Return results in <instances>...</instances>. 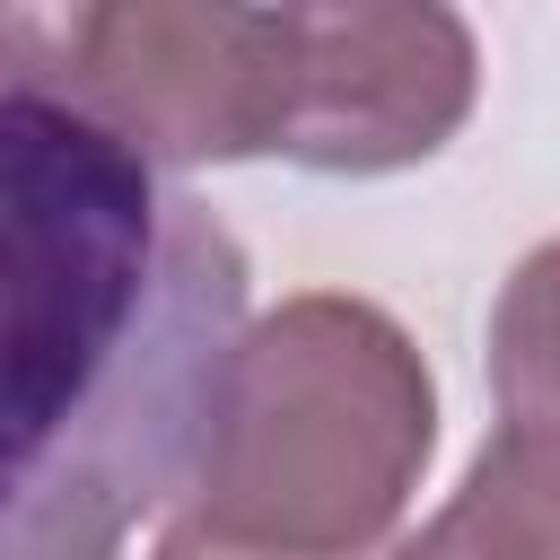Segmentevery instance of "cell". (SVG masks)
I'll use <instances>...</instances> for the list:
<instances>
[{
	"label": "cell",
	"mask_w": 560,
	"mask_h": 560,
	"mask_svg": "<svg viewBox=\"0 0 560 560\" xmlns=\"http://www.w3.org/2000/svg\"><path fill=\"white\" fill-rule=\"evenodd\" d=\"M394 560H560V472L481 438L464 490L394 542Z\"/></svg>",
	"instance_id": "8992f818"
},
{
	"label": "cell",
	"mask_w": 560,
	"mask_h": 560,
	"mask_svg": "<svg viewBox=\"0 0 560 560\" xmlns=\"http://www.w3.org/2000/svg\"><path fill=\"white\" fill-rule=\"evenodd\" d=\"M245 245L96 122L0 96V560H122L192 481Z\"/></svg>",
	"instance_id": "6da1fadb"
},
{
	"label": "cell",
	"mask_w": 560,
	"mask_h": 560,
	"mask_svg": "<svg viewBox=\"0 0 560 560\" xmlns=\"http://www.w3.org/2000/svg\"><path fill=\"white\" fill-rule=\"evenodd\" d=\"M149 560H254V551H219V542H201V534H184V525L166 516V534H158Z\"/></svg>",
	"instance_id": "52a82bcc"
},
{
	"label": "cell",
	"mask_w": 560,
	"mask_h": 560,
	"mask_svg": "<svg viewBox=\"0 0 560 560\" xmlns=\"http://www.w3.org/2000/svg\"><path fill=\"white\" fill-rule=\"evenodd\" d=\"M438 446L420 341L350 289L280 298L245 324L175 525L254 560H394V525Z\"/></svg>",
	"instance_id": "7a4b0ae2"
},
{
	"label": "cell",
	"mask_w": 560,
	"mask_h": 560,
	"mask_svg": "<svg viewBox=\"0 0 560 560\" xmlns=\"http://www.w3.org/2000/svg\"><path fill=\"white\" fill-rule=\"evenodd\" d=\"M0 96H44L131 158L236 166L289 149L298 44L289 0H70L0 9Z\"/></svg>",
	"instance_id": "3957f363"
},
{
	"label": "cell",
	"mask_w": 560,
	"mask_h": 560,
	"mask_svg": "<svg viewBox=\"0 0 560 560\" xmlns=\"http://www.w3.org/2000/svg\"><path fill=\"white\" fill-rule=\"evenodd\" d=\"M490 394H499V446L560 472V236L534 245L490 306Z\"/></svg>",
	"instance_id": "5b68a950"
},
{
	"label": "cell",
	"mask_w": 560,
	"mask_h": 560,
	"mask_svg": "<svg viewBox=\"0 0 560 560\" xmlns=\"http://www.w3.org/2000/svg\"><path fill=\"white\" fill-rule=\"evenodd\" d=\"M289 44L298 105L280 158L306 175H402L481 96V44L438 0H289Z\"/></svg>",
	"instance_id": "277c9868"
}]
</instances>
